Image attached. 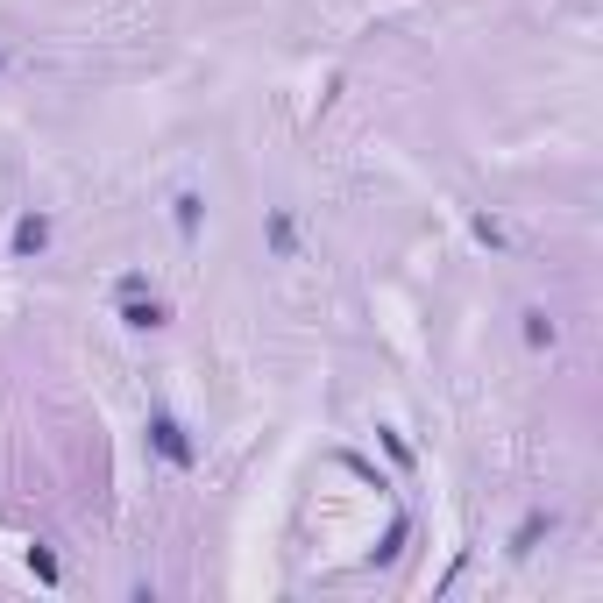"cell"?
<instances>
[{"mask_svg":"<svg viewBox=\"0 0 603 603\" xmlns=\"http://www.w3.org/2000/svg\"><path fill=\"white\" fill-rule=\"evenodd\" d=\"M149 447H157V455H164L171 469H192V440H185V426H178L171 412L149 419Z\"/></svg>","mask_w":603,"mask_h":603,"instance_id":"1","label":"cell"},{"mask_svg":"<svg viewBox=\"0 0 603 603\" xmlns=\"http://www.w3.org/2000/svg\"><path fill=\"white\" fill-rule=\"evenodd\" d=\"M171 320V306L164 298H142V291H121V327H135V334H157Z\"/></svg>","mask_w":603,"mask_h":603,"instance_id":"2","label":"cell"},{"mask_svg":"<svg viewBox=\"0 0 603 603\" xmlns=\"http://www.w3.org/2000/svg\"><path fill=\"white\" fill-rule=\"evenodd\" d=\"M50 249V213H22L15 220V256H43Z\"/></svg>","mask_w":603,"mask_h":603,"instance_id":"3","label":"cell"},{"mask_svg":"<svg viewBox=\"0 0 603 603\" xmlns=\"http://www.w3.org/2000/svg\"><path fill=\"white\" fill-rule=\"evenodd\" d=\"M171 220H178V235H199V220H206V199H199V192H178V199H171Z\"/></svg>","mask_w":603,"mask_h":603,"instance_id":"4","label":"cell"},{"mask_svg":"<svg viewBox=\"0 0 603 603\" xmlns=\"http://www.w3.org/2000/svg\"><path fill=\"white\" fill-rule=\"evenodd\" d=\"M263 235H270V249H277V256H298V228H291V213H270V228H263Z\"/></svg>","mask_w":603,"mask_h":603,"instance_id":"5","label":"cell"},{"mask_svg":"<svg viewBox=\"0 0 603 603\" xmlns=\"http://www.w3.org/2000/svg\"><path fill=\"white\" fill-rule=\"evenodd\" d=\"M540 533H554V518H547V511H533V518L518 525V554H533V540H540Z\"/></svg>","mask_w":603,"mask_h":603,"instance_id":"6","label":"cell"},{"mask_svg":"<svg viewBox=\"0 0 603 603\" xmlns=\"http://www.w3.org/2000/svg\"><path fill=\"white\" fill-rule=\"evenodd\" d=\"M525 341H533V348H547V341H554V320H547L540 306H533V313H525Z\"/></svg>","mask_w":603,"mask_h":603,"instance_id":"7","label":"cell"},{"mask_svg":"<svg viewBox=\"0 0 603 603\" xmlns=\"http://www.w3.org/2000/svg\"><path fill=\"white\" fill-rule=\"evenodd\" d=\"M0 64H8V57H0Z\"/></svg>","mask_w":603,"mask_h":603,"instance_id":"8","label":"cell"}]
</instances>
